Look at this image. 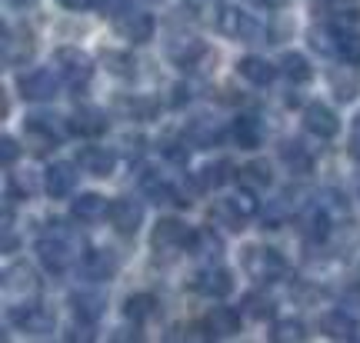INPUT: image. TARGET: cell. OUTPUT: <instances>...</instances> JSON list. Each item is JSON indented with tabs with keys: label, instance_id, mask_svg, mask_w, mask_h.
<instances>
[{
	"label": "cell",
	"instance_id": "cell-1",
	"mask_svg": "<svg viewBox=\"0 0 360 343\" xmlns=\"http://www.w3.org/2000/svg\"><path fill=\"white\" fill-rule=\"evenodd\" d=\"M37 254H40V264L51 270V273H64L70 264H74V237L64 230L60 220L47 224L44 237L37 240Z\"/></svg>",
	"mask_w": 360,
	"mask_h": 343
},
{
	"label": "cell",
	"instance_id": "cell-2",
	"mask_svg": "<svg viewBox=\"0 0 360 343\" xmlns=\"http://www.w3.org/2000/svg\"><path fill=\"white\" fill-rule=\"evenodd\" d=\"M244 270L257 283H274L287 277V260L274 247H247L244 250Z\"/></svg>",
	"mask_w": 360,
	"mask_h": 343
},
{
	"label": "cell",
	"instance_id": "cell-3",
	"mask_svg": "<svg viewBox=\"0 0 360 343\" xmlns=\"http://www.w3.org/2000/svg\"><path fill=\"white\" fill-rule=\"evenodd\" d=\"M217 27H220V34H227L231 40H240V44H257V40L264 37V27H260L247 11L233 7V4L220 7Z\"/></svg>",
	"mask_w": 360,
	"mask_h": 343
},
{
	"label": "cell",
	"instance_id": "cell-4",
	"mask_svg": "<svg viewBox=\"0 0 360 343\" xmlns=\"http://www.w3.org/2000/svg\"><path fill=\"white\" fill-rule=\"evenodd\" d=\"M34 34L27 27H11L4 24V40H0V53H4V64L7 67H20L34 57Z\"/></svg>",
	"mask_w": 360,
	"mask_h": 343
},
{
	"label": "cell",
	"instance_id": "cell-5",
	"mask_svg": "<svg viewBox=\"0 0 360 343\" xmlns=\"http://www.w3.org/2000/svg\"><path fill=\"white\" fill-rule=\"evenodd\" d=\"M40 290L37 283V273L27 267V264H13V267L4 270V293H7V300H20V304H27V300H34Z\"/></svg>",
	"mask_w": 360,
	"mask_h": 343
},
{
	"label": "cell",
	"instance_id": "cell-6",
	"mask_svg": "<svg viewBox=\"0 0 360 343\" xmlns=\"http://www.w3.org/2000/svg\"><path fill=\"white\" fill-rule=\"evenodd\" d=\"M57 67H60V74L67 77L70 87H84L90 80V74H94V60L84 51H77V47H60L57 51Z\"/></svg>",
	"mask_w": 360,
	"mask_h": 343
},
{
	"label": "cell",
	"instance_id": "cell-7",
	"mask_svg": "<svg viewBox=\"0 0 360 343\" xmlns=\"http://www.w3.org/2000/svg\"><path fill=\"white\" fill-rule=\"evenodd\" d=\"M114 30L120 37H127L130 44H147L154 37V17L143 11H124L114 17Z\"/></svg>",
	"mask_w": 360,
	"mask_h": 343
},
{
	"label": "cell",
	"instance_id": "cell-8",
	"mask_svg": "<svg viewBox=\"0 0 360 343\" xmlns=\"http://www.w3.org/2000/svg\"><path fill=\"white\" fill-rule=\"evenodd\" d=\"M13 323L20 327L24 333H37V337H44V333L53 330V313L47 310V306L40 304H17L13 306Z\"/></svg>",
	"mask_w": 360,
	"mask_h": 343
},
{
	"label": "cell",
	"instance_id": "cell-9",
	"mask_svg": "<svg viewBox=\"0 0 360 343\" xmlns=\"http://www.w3.org/2000/svg\"><path fill=\"white\" fill-rule=\"evenodd\" d=\"M107 216H110V224H114L117 233L134 237L143 224V207L137 204V200H130V197H117V200H110V214Z\"/></svg>",
	"mask_w": 360,
	"mask_h": 343
},
{
	"label": "cell",
	"instance_id": "cell-10",
	"mask_svg": "<svg viewBox=\"0 0 360 343\" xmlns=\"http://www.w3.org/2000/svg\"><path fill=\"white\" fill-rule=\"evenodd\" d=\"M191 237L193 230H187L180 220L167 216V220H160L150 233V243H154V250H180V247H191Z\"/></svg>",
	"mask_w": 360,
	"mask_h": 343
},
{
	"label": "cell",
	"instance_id": "cell-11",
	"mask_svg": "<svg viewBox=\"0 0 360 343\" xmlns=\"http://www.w3.org/2000/svg\"><path fill=\"white\" fill-rule=\"evenodd\" d=\"M77 167L84 174H94V177H110L117 167V153L107 150V147H80Z\"/></svg>",
	"mask_w": 360,
	"mask_h": 343
},
{
	"label": "cell",
	"instance_id": "cell-12",
	"mask_svg": "<svg viewBox=\"0 0 360 343\" xmlns=\"http://www.w3.org/2000/svg\"><path fill=\"white\" fill-rule=\"evenodd\" d=\"M304 127L314 134V137L321 140H330L337 137V130H340V120L330 107H323V103H310L307 110H304Z\"/></svg>",
	"mask_w": 360,
	"mask_h": 343
},
{
	"label": "cell",
	"instance_id": "cell-13",
	"mask_svg": "<svg viewBox=\"0 0 360 343\" xmlns=\"http://www.w3.org/2000/svg\"><path fill=\"white\" fill-rule=\"evenodd\" d=\"M17 87L27 101H51V97H57V77L51 70H30L17 80Z\"/></svg>",
	"mask_w": 360,
	"mask_h": 343
},
{
	"label": "cell",
	"instance_id": "cell-14",
	"mask_svg": "<svg viewBox=\"0 0 360 343\" xmlns=\"http://www.w3.org/2000/svg\"><path fill=\"white\" fill-rule=\"evenodd\" d=\"M74 183H77V170L74 164H51L44 170V190L57 197V200H64L74 193Z\"/></svg>",
	"mask_w": 360,
	"mask_h": 343
},
{
	"label": "cell",
	"instance_id": "cell-15",
	"mask_svg": "<svg viewBox=\"0 0 360 343\" xmlns=\"http://www.w3.org/2000/svg\"><path fill=\"white\" fill-rule=\"evenodd\" d=\"M204 327H207V333L217 337V340L237 337V333H240V313H237L233 306H214V310L207 313Z\"/></svg>",
	"mask_w": 360,
	"mask_h": 343
},
{
	"label": "cell",
	"instance_id": "cell-16",
	"mask_svg": "<svg viewBox=\"0 0 360 343\" xmlns=\"http://www.w3.org/2000/svg\"><path fill=\"white\" fill-rule=\"evenodd\" d=\"M193 287L204 293V297H210V300H220V297H227L233 290V277H231V270H224V267H207L197 277Z\"/></svg>",
	"mask_w": 360,
	"mask_h": 343
},
{
	"label": "cell",
	"instance_id": "cell-17",
	"mask_svg": "<svg viewBox=\"0 0 360 343\" xmlns=\"http://www.w3.org/2000/svg\"><path fill=\"white\" fill-rule=\"evenodd\" d=\"M70 214H74V220H84V224H97V220H103V216L110 214V204L103 200L101 193H80L77 200L70 204Z\"/></svg>",
	"mask_w": 360,
	"mask_h": 343
},
{
	"label": "cell",
	"instance_id": "cell-18",
	"mask_svg": "<svg viewBox=\"0 0 360 343\" xmlns=\"http://www.w3.org/2000/svg\"><path fill=\"white\" fill-rule=\"evenodd\" d=\"M117 267H120V260L110 250H87L84 254V273L90 280H110L117 273Z\"/></svg>",
	"mask_w": 360,
	"mask_h": 343
},
{
	"label": "cell",
	"instance_id": "cell-19",
	"mask_svg": "<svg viewBox=\"0 0 360 343\" xmlns=\"http://www.w3.org/2000/svg\"><path fill=\"white\" fill-rule=\"evenodd\" d=\"M51 117H30V124H27V140H30V150L34 153H47L57 147V130L47 124Z\"/></svg>",
	"mask_w": 360,
	"mask_h": 343
},
{
	"label": "cell",
	"instance_id": "cell-20",
	"mask_svg": "<svg viewBox=\"0 0 360 343\" xmlns=\"http://www.w3.org/2000/svg\"><path fill=\"white\" fill-rule=\"evenodd\" d=\"M231 134H233V143H237L240 150H254V147H260V140H264V127H260V120L257 117H250V114L237 117V120H233V127H231Z\"/></svg>",
	"mask_w": 360,
	"mask_h": 343
},
{
	"label": "cell",
	"instance_id": "cell-21",
	"mask_svg": "<svg viewBox=\"0 0 360 343\" xmlns=\"http://www.w3.org/2000/svg\"><path fill=\"white\" fill-rule=\"evenodd\" d=\"M67 130H70V134H77V137H101L103 130H107V120H103L101 110L84 107V110H77V114L70 117Z\"/></svg>",
	"mask_w": 360,
	"mask_h": 343
},
{
	"label": "cell",
	"instance_id": "cell-22",
	"mask_svg": "<svg viewBox=\"0 0 360 343\" xmlns=\"http://www.w3.org/2000/svg\"><path fill=\"white\" fill-rule=\"evenodd\" d=\"M321 330L327 333L330 340H357V323H354V317L344 313V310H330V313H323Z\"/></svg>",
	"mask_w": 360,
	"mask_h": 343
},
{
	"label": "cell",
	"instance_id": "cell-23",
	"mask_svg": "<svg viewBox=\"0 0 360 343\" xmlns=\"http://www.w3.org/2000/svg\"><path fill=\"white\" fill-rule=\"evenodd\" d=\"M210 220L217 224V227H224V230H244V220H247V214L240 210V204L237 200H217V204L210 207Z\"/></svg>",
	"mask_w": 360,
	"mask_h": 343
},
{
	"label": "cell",
	"instance_id": "cell-24",
	"mask_svg": "<svg viewBox=\"0 0 360 343\" xmlns=\"http://www.w3.org/2000/svg\"><path fill=\"white\" fill-rule=\"evenodd\" d=\"M237 74L244 77V80H250L254 87H267L270 80L277 77V67L267 64L264 57H244V60L237 64Z\"/></svg>",
	"mask_w": 360,
	"mask_h": 343
},
{
	"label": "cell",
	"instance_id": "cell-25",
	"mask_svg": "<svg viewBox=\"0 0 360 343\" xmlns=\"http://www.w3.org/2000/svg\"><path fill=\"white\" fill-rule=\"evenodd\" d=\"M70 306H74V317L94 327V323L101 320V313H103V297L80 290V293H74V297H70Z\"/></svg>",
	"mask_w": 360,
	"mask_h": 343
},
{
	"label": "cell",
	"instance_id": "cell-26",
	"mask_svg": "<svg viewBox=\"0 0 360 343\" xmlns=\"http://www.w3.org/2000/svg\"><path fill=\"white\" fill-rule=\"evenodd\" d=\"M157 297L150 293H137V297H127V304H124V317L130 323H147V320L157 317Z\"/></svg>",
	"mask_w": 360,
	"mask_h": 343
},
{
	"label": "cell",
	"instance_id": "cell-27",
	"mask_svg": "<svg viewBox=\"0 0 360 343\" xmlns=\"http://www.w3.org/2000/svg\"><path fill=\"white\" fill-rule=\"evenodd\" d=\"M237 180H240V187H247V190H264V187H270V167L264 164V160H254V164H247L237 170Z\"/></svg>",
	"mask_w": 360,
	"mask_h": 343
},
{
	"label": "cell",
	"instance_id": "cell-28",
	"mask_svg": "<svg viewBox=\"0 0 360 343\" xmlns=\"http://www.w3.org/2000/svg\"><path fill=\"white\" fill-rule=\"evenodd\" d=\"M231 170H233L231 160H217V164L204 167V170L197 174V187H200V190H217V187H224V183L233 177Z\"/></svg>",
	"mask_w": 360,
	"mask_h": 343
},
{
	"label": "cell",
	"instance_id": "cell-29",
	"mask_svg": "<svg viewBox=\"0 0 360 343\" xmlns=\"http://www.w3.org/2000/svg\"><path fill=\"white\" fill-rule=\"evenodd\" d=\"M281 160L287 164L290 174H310V153L297 143V140H287L281 143Z\"/></svg>",
	"mask_w": 360,
	"mask_h": 343
},
{
	"label": "cell",
	"instance_id": "cell-30",
	"mask_svg": "<svg viewBox=\"0 0 360 343\" xmlns=\"http://www.w3.org/2000/svg\"><path fill=\"white\" fill-rule=\"evenodd\" d=\"M281 67H283V74H287L290 84H307L310 77H314V70H310V64H307V57H304V53H283Z\"/></svg>",
	"mask_w": 360,
	"mask_h": 343
},
{
	"label": "cell",
	"instance_id": "cell-31",
	"mask_svg": "<svg viewBox=\"0 0 360 343\" xmlns=\"http://www.w3.org/2000/svg\"><path fill=\"white\" fill-rule=\"evenodd\" d=\"M330 87H334L337 101H354L357 97V74L350 70V67H337L334 74H330Z\"/></svg>",
	"mask_w": 360,
	"mask_h": 343
},
{
	"label": "cell",
	"instance_id": "cell-32",
	"mask_svg": "<svg viewBox=\"0 0 360 343\" xmlns=\"http://www.w3.org/2000/svg\"><path fill=\"white\" fill-rule=\"evenodd\" d=\"M307 337V327L300 320H277L274 330H270V340L274 343H300Z\"/></svg>",
	"mask_w": 360,
	"mask_h": 343
},
{
	"label": "cell",
	"instance_id": "cell-33",
	"mask_svg": "<svg viewBox=\"0 0 360 343\" xmlns=\"http://www.w3.org/2000/svg\"><path fill=\"white\" fill-rule=\"evenodd\" d=\"M117 110L130 114L134 120H150L157 114V103L147 97H117Z\"/></svg>",
	"mask_w": 360,
	"mask_h": 343
},
{
	"label": "cell",
	"instance_id": "cell-34",
	"mask_svg": "<svg viewBox=\"0 0 360 343\" xmlns=\"http://www.w3.org/2000/svg\"><path fill=\"white\" fill-rule=\"evenodd\" d=\"M300 224H304V233H307L310 240H323L327 230H330V220H327V214H323L321 207H310Z\"/></svg>",
	"mask_w": 360,
	"mask_h": 343
},
{
	"label": "cell",
	"instance_id": "cell-35",
	"mask_svg": "<svg viewBox=\"0 0 360 343\" xmlns=\"http://www.w3.org/2000/svg\"><path fill=\"white\" fill-rule=\"evenodd\" d=\"M310 47L321 53H337V47H340V30H334V27H314V30H310Z\"/></svg>",
	"mask_w": 360,
	"mask_h": 343
},
{
	"label": "cell",
	"instance_id": "cell-36",
	"mask_svg": "<svg viewBox=\"0 0 360 343\" xmlns=\"http://www.w3.org/2000/svg\"><path fill=\"white\" fill-rule=\"evenodd\" d=\"M187 140H191L193 147H210V143L220 140V130L210 120H193L191 127H187Z\"/></svg>",
	"mask_w": 360,
	"mask_h": 343
},
{
	"label": "cell",
	"instance_id": "cell-37",
	"mask_svg": "<svg viewBox=\"0 0 360 343\" xmlns=\"http://www.w3.org/2000/svg\"><path fill=\"white\" fill-rule=\"evenodd\" d=\"M193 257H217L220 254V240L214 237V233H207V230H193V237H191V247H187Z\"/></svg>",
	"mask_w": 360,
	"mask_h": 343
},
{
	"label": "cell",
	"instance_id": "cell-38",
	"mask_svg": "<svg viewBox=\"0 0 360 343\" xmlns=\"http://www.w3.org/2000/svg\"><path fill=\"white\" fill-rule=\"evenodd\" d=\"M244 310H247V317H254V320H270L274 317V300L264 297V293H247Z\"/></svg>",
	"mask_w": 360,
	"mask_h": 343
},
{
	"label": "cell",
	"instance_id": "cell-39",
	"mask_svg": "<svg viewBox=\"0 0 360 343\" xmlns=\"http://www.w3.org/2000/svg\"><path fill=\"white\" fill-rule=\"evenodd\" d=\"M337 57H344L347 64H360V34H354V30H340Z\"/></svg>",
	"mask_w": 360,
	"mask_h": 343
},
{
	"label": "cell",
	"instance_id": "cell-40",
	"mask_svg": "<svg viewBox=\"0 0 360 343\" xmlns=\"http://www.w3.org/2000/svg\"><path fill=\"white\" fill-rule=\"evenodd\" d=\"M103 67L110 70V74H120V77H130L134 74V60H130V53H117V51H103Z\"/></svg>",
	"mask_w": 360,
	"mask_h": 343
},
{
	"label": "cell",
	"instance_id": "cell-41",
	"mask_svg": "<svg viewBox=\"0 0 360 343\" xmlns=\"http://www.w3.org/2000/svg\"><path fill=\"white\" fill-rule=\"evenodd\" d=\"M94 11L101 17H117V13L127 11V0H94Z\"/></svg>",
	"mask_w": 360,
	"mask_h": 343
},
{
	"label": "cell",
	"instance_id": "cell-42",
	"mask_svg": "<svg viewBox=\"0 0 360 343\" xmlns=\"http://www.w3.org/2000/svg\"><path fill=\"white\" fill-rule=\"evenodd\" d=\"M0 157H4V164L11 167L13 160L20 157V147H17V140H13V137H4V140H0Z\"/></svg>",
	"mask_w": 360,
	"mask_h": 343
},
{
	"label": "cell",
	"instance_id": "cell-43",
	"mask_svg": "<svg viewBox=\"0 0 360 343\" xmlns=\"http://www.w3.org/2000/svg\"><path fill=\"white\" fill-rule=\"evenodd\" d=\"M350 153L360 160V120L354 124V134H350Z\"/></svg>",
	"mask_w": 360,
	"mask_h": 343
},
{
	"label": "cell",
	"instance_id": "cell-44",
	"mask_svg": "<svg viewBox=\"0 0 360 343\" xmlns=\"http://www.w3.org/2000/svg\"><path fill=\"white\" fill-rule=\"evenodd\" d=\"M60 7H67V11H84V7H94V0H60Z\"/></svg>",
	"mask_w": 360,
	"mask_h": 343
},
{
	"label": "cell",
	"instance_id": "cell-45",
	"mask_svg": "<svg viewBox=\"0 0 360 343\" xmlns=\"http://www.w3.org/2000/svg\"><path fill=\"white\" fill-rule=\"evenodd\" d=\"M254 4H257V7H267V11H281L287 0H254Z\"/></svg>",
	"mask_w": 360,
	"mask_h": 343
},
{
	"label": "cell",
	"instance_id": "cell-46",
	"mask_svg": "<svg viewBox=\"0 0 360 343\" xmlns=\"http://www.w3.org/2000/svg\"><path fill=\"white\" fill-rule=\"evenodd\" d=\"M114 340H141V333H137V330H130V333L127 330H117Z\"/></svg>",
	"mask_w": 360,
	"mask_h": 343
},
{
	"label": "cell",
	"instance_id": "cell-47",
	"mask_svg": "<svg viewBox=\"0 0 360 343\" xmlns=\"http://www.w3.org/2000/svg\"><path fill=\"white\" fill-rule=\"evenodd\" d=\"M7 4H11V7H17V11H24V7H34L37 0H7Z\"/></svg>",
	"mask_w": 360,
	"mask_h": 343
},
{
	"label": "cell",
	"instance_id": "cell-48",
	"mask_svg": "<svg viewBox=\"0 0 360 343\" xmlns=\"http://www.w3.org/2000/svg\"><path fill=\"white\" fill-rule=\"evenodd\" d=\"M184 4H187V7H193V11H200V7H210L214 0H184Z\"/></svg>",
	"mask_w": 360,
	"mask_h": 343
},
{
	"label": "cell",
	"instance_id": "cell-49",
	"mask_svg": "<svg viewBox=\"0 0 360 343\" xmlns=\"http://www.w3.org/2000/svg\"><path fill=\"white\" fill-rule=\"evenodd\" d=\"M147 4H160V0H147Z\"/></svg>",
	"mask_w": 360,
	"mask_h": 343
}]
</instances>
